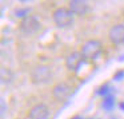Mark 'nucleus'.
Returning <instances> with one entry per match:
<instances>
[{
    "label": "nucleus",
    "mask_w": 124,
    "mask_h": 119,
    "mask_svg": "<svg viewBox=\"0 0 124 119\" xmlns=\"http://www.w3.org/2000/svg\"><path fill=\"white\" fill-rule=\"evenodd\" d=\"M83 62H84V58L81 55V52H72V54L68 55L67 60H65V66H67V68L70 71L76 72L81 67Z\"/></svg>",
    "instance_id": "6"
},
{
    "label": "nucleus",
    "mask_w": 124,
    "mask_h": 119,
    "mask_svg": "<svg viewBox=\"0 0 124 119\" xmlns=\"http://www.w3.org/2000/svg\"><path fill=\"white\" fill-rule=\"evenodd\" d=\"M119 107H120V110H121V111H124V102H121L120 104H119Z\"/></svg>",
    "instance_id": "16"
},
{
    "label": "nucleus",
    "mask_w": 124,
    "mask_h": 119,
    "mask_svg": "<svg viewBox=\"0 0 124 119\" xmlns=\"http://www.w3.org/2000/svg\"><path fill=\"white\" fill-rule=\"evenodd\" d=\"M111 90H112V88H111L108 84H104V86H101L99 90H97L96 94L97 95H101V96L105 98V96H108V95H111Z\"/></svg>",
    "instance_id": "13"
},
{
    "label": "nucleus",
    "mask_w": 124,
    "mask_h": 119,
    "mask_svg": "<svg viewBox=\"0 0 124 119\" xmlns=\"http://www.w3.org/2000/svg\"><path fill=\"white\" fill-rule=\"evenodd\" d=\"M113 79H115V80H117V82L123 80V79H124V71H123V70H121V71H117V72L115 74V76H113Z\"/></svg>",
    "instance_id": "14"
},
{
    "label": "nucleus",
    "mask_w": 124,
    "mask_h": 119,
    "mask_svg": "<svg viewBox=\"0 0 124 119\" xmlns=\"http://www.w3.org/2000/svg\"><path fill=\"white\" fill-rule=\"evenodd\" d=\"M52 17H54L55 24H56L59 28H67V27H70V26L73 23L72 11H71L70 8H64V7L57 8L56 11L54 12Z\"/></svg>",
    "instance_id": "2"
},
{
    "label": "nucleus",
    "mask_w": 124,
    "mask_h": 119,
    "mask_svg": "<svg viewBox=\"0 0 124 119\" xmlns=\"http://www.w3.org/2000/svg\"><path fill=\"white\" fill-rule=\"evenodd\" d=\"M0 106H1V111H0V114H1V116H4V114H6V111H7V104H6V102H4V99L0 100Z\"/></svg>",
    "instance_id": "15"
},
{
    "label": "nucleus",
    "mask_w": 124,
    "mask_h": 119,
    "mask_svg": "<svg viewBox=\"0 0 124 119\" xmlns=\"http://www.w3.org/2000/svg\"><path fill=\"white\" fill-rule=\"evenodd\" d=\"M109 40L116 46L124 44V24H116L109 30Z\"/></svg>",
    "instance_id": "7"
},
{
    "label": "nucleus",
    "mask_w": 124,
    "mask_h": 119,
    "mask_svg": "<svg viewBox=\"0 0 124 119\" xmlns=\"http://www.w3.org/2000/svg\"><path fill=\"white\" fill-rule=\"evenodd\" d=\"M31 78H32V82L35 84H44L48 83L52 79V70L48 67V66H38V67L33 68L32 74H31Z\"/></svg>",
    "instance_id": "4"
},
{
    "label": "nucleus",
    "mask_w": 124,
    "mask_h": 119,
    "mask_svg": "<svg viewBox=\"0 0 124 119\" xmlns=\"http://www.w3.org/2000/svg\"><path fill=\"white\" fill-rule=\"evenodd\" d=\"M52 94H54L55 99L57 100H64L70 96L71 94V87L67 83H57L56 86L52 90Z\"/></svg>",
    "instance_id": "9"
},
{
    "label": "nucleus",
    "mask_w": 124,
    "mask_h": 119,
    "mask_svg": "<svg viewBox=\"0 0 124 119\" xmlns=\"http://www.w3.org/2000/svg\"><path fill=\"white\" fill-rule=\"evenodd\" d=\"M30 119H48L49 118V108L44 103H38L31 108L28 114Z\"/></svg>",
    "instance_id": "5"
},
{
    "label": "nucleus",
    "mask_w": 124,
    "mask_h": 119,
    "mask_svg": "<svg viewBox=\"0 0 124 119\" xmlns=\"http://www.w3.org/2000/svg\"><path fill=\"white\" fill-rule=\"evenodd\" d=\"M30 14H31V8H28V7H25V8H17L16 11H15V15H16L17 17H22V19L28 17Z\"/></svg>",
    "instance_id": "12"
},
{
    "label": "nucleus",
    "mask_w": 124,
    "mask_h": 119,
    "mask_svg": "<svg viewBox=\"0 0 124 119\" xmlns=\"http://www.w3.org/2000/svg\"><path fill=\"white\" fill-rule=\"evenodd\" d=\"M41 28V23L33 15H30L28 17L23 19L20 22V32L25 36H32L36 32H39V30Z\"/></svg>",
    "instance_id": "3"
},
{
    "label": "nucleus",
    "mask_w": 124,
    "mask_h": 119,
    "mask_svg": "<svg viewBox=\"0 0 124 119\" xmlns=\"http://www.w3.org/2000/svg\"><path fill=\"white\" fill-rule=\"evenodd\" d=\"M81 55H83L84 59H88V60H95L100 56V54L103 52V44L100 43L99 40H88L83 44L81 47Z\"/></svg>",
    "instance_id": "1"
},
{
    "label": "nucleus",
    "mask_w": 124,
    "mask_h": 119,
    "mask_svg": "<svg viewBox=\"0 0 124 119\" xmlns=\"http://www.w3.org/2000/svg\"><path fill=\"white\" fill-rule=\"evenodd\" d=\"M70 9L73 15H85L89 11V3L85 0H71Z\"/></svg>",
    "instance_id": "8"
},
{
    "label": "nucleus",
    "mask_w": 124,
    "mask_h": 119,
    "mask_svg": "<svg viewBox=\"0 0 124 119\" xmlns=\"http://www.w3.org/2000/svg\"><path fill=\"white\" fill-rule=\"evenodd\" d=\"M73 119H84V118H80V116H76V118H73Z\"/></svg>",
    "instance_id": "17"
},
{
    "label": "nucleus",
    "mask_w": 124,
    "mask_h": 119,
    "mask_svg": "<svg viewBox=\"0 0 124 119\" xmlns=\"http://www.w3.org/2000/svg\"><path fill=\"white\" fill-rule=\"evenodd\" d=\"M103 108L105 111H112L113 107H115V96L113 95H108L103 99V103H101Z\"/></svg>",
    "instance_id": "11"
},
{
    "label": "nucleus",
    "mask_w": 124,
    "mask_h": 119,
    "mask_svg": "<svg viewBox=\"0 0 124 119\" xmlns=\"http://www.w3.org/2000/svg\"><path fill=\"white\" fill-rule=\"evenodd\" d=\"M0 79H1L3 84H8L14 80V74H12V71L9 68L1 67V70H0Z\"/></svg>",
    "instance_id": "10"
}]
</instances>
